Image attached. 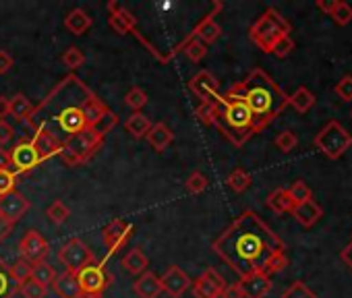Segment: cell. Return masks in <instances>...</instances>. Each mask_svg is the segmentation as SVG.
<instances>
[{"label": "cell", "mask_w": 352, "mask_h": 298, "mask_svg": "<svg viewBox=\"0 0 352 298\" xmlns=\"http://www.w3.org/2000/svg\"><path fill=\"white\" fill-rule=\"evenodd\" d=\"M120 9H122V5L118 3V0H110V3H108V15H110V17L116 15Z\"/></svg>", "instance_id": "94428289"}, {"label": "cell", "mask_w": 352, "mask_h": 298, "mask_svg": "<svg viewBox=\"0 0 352 298\" xmlns=\"http://www.w3.org/2000/svg\"><path fill=\"white\" fill-rule=\"evenodd\" d=\"M13 222H9L7 218H3V216H0V242H3V240H7L9 236H11V232H13Z\"/></svg>", "instance_id": "9f6ffc18"}, {"label": "cell", "mask_w": 352, "mask_h": 298, "mask_svg": "<svg viewBox=\"0 0 352 298\" xmlns=\"http://www.w3.org/2000/svg\"><path fill=\"white\" fill-rule=\"evenodd\" d=\"M124 104L133 110V112H141L147 106V93L141 87H131L124 95Z\"/></svg>", "instance_id": "8d00e7d4"}, {"label": "cell", "mask_w": 352, "mask_h": 298, "mask_svg": "<svg viewBox=\"0 0 352 298\" xmlns=\"http://www.w3.org/2000/svg\"><path fill=\"white\" fill-rule=\"evenodd\" d=\"M11 168V152L5 147H0V170Z\"/></svg>", "instance_id": "680465c9"}, {"label": "cell", "mask_w": 352, "mask_h": 298, "mask_svg": "<svg viewBox=\"0 0 352 298\" xmlns=\"http://www.w3.org/2000/svg\"><path fill=\"white\" fill-rule=\"evenodd\" d=\"M265 205H267L272 211H276V214H292V209H294L296 203L290 199L288 189H276V191L270 193Z\"/></svg>", "instance_id": "4316f807"}, {"label": "cell", "mask_w": 352, "mask_h": 298, "mask_svg": "<svg viewBox=\"0 0 352 298\" xmlns=\"http://www.w3.org/2000/svg\"><path fill=\"white\" fill-rule=\"evenodd\" d=\"M42 164L36 147L32 143V139H21L13 149H11V170L21 176L32 172L34 168H38Z\"/></svg>", "instance_id": "30bf717a"}, {"label": "cell", "mask_w": 352, "mask_h": 298, "mask_svg": "<svg viewBox=\"0 0 352 298\" xmlns=\"http://www.w3.org/2000/svg\"><path fill=\"white\" fill-rule=\"evenodd\" d=\"M91 25H94V19H91L89 13L83 11V9H73V11L65 17V27H67L73 36H83L85 32H89Z\"/></svg>", "instance_id": "cb8c5ba5"}, {"label": "cell", "mask_w": 352, "mask_h": 298, "mask_svg": "<svg viewBox=\"0 0 352 298\" xmlns=\"http://www.w3.org/2000/svg\"><path fill=\"white\" fill-rule=\"evenodd\" d=\"M342 261L352 269V240L346 244V249H342Z\"/></svg>", "instance_id": "91938a15"}, {"label": "cell", "mask_w": 352, "mask_h": 298, "mask_svg": "<svg viewBox=\"0 0 352 298\" xmlns=\"http://www.w3.org/2000/svg\"><path fill=\"white\" fill-rule=\"evenodd\" d=\"M133 292L139 298H157L162 294V282L160 275L153 271H143L135 282H133Z\"/></svg>", "instance_id": "ffe728a7"}, {"label": "cell", "mask_w": 352, "mask_h": 298, "mask_svg": "<svg viewBox=\"0 0 352 298\" xmlns=\"http://www.w3.org/2000/svg\"><path fill=\"white\" fill-rule=\"evenodd\" d=\"M77 282H79V290H81V298H102L104 292L110 288L112 284V275L108 273L104 261H94L85 267H81L77 273Z\"/></svg>", "instance_id": "52a82bcc"}, {"label": "cell", "mask_w": 352, "mask_h": 298, "mask_svg": "<svg viewBox=\"0 0 352 298\" xmlns=\"http://www.w3.org/2000/svg\"><path fill=\"white\" fill-rule=\"evenodd\" d=\"M329 17L338 23V25H348L352 21V7L348 3H342V0H333L331 3V11Z\"/></svg>", "instance_id": "e575fe53"}, {"label": "cell", "mask_w": 352, "mask_h": 298, "mask_svg": "<svg viewBox=\"0 0 352 298\" xmlns=\"http://www.w3.org/2000/svg\"><path fill=\"white\" fill-rule=\"evenodd\" d=\"M9 269H11L13 279L19 284V288H21V284H23V282H28V279L32 277V263H30V261H25L23 257H21V259H17L13 265H9Z\"/></svg>", "instance_id": "f35d334b"}, {"label": "cell", "mask_w": 352, "mask_h": 298, "mask_svg": "<svg viewBox=\"0 0 352 298\" xmlns=\"http://www.w3.org/2000/svg\"><path fill=\"white\" fill-rule=\"evenodd\" d=\"M292 50H294V40H292L290 36H286V38H282V40L274 46L272 54H276L278 58H286Z\"/></svg>", "instance_id": "681fc988"}, {"label": "cell", "mask_w": 352, "mask_h": 298, "mask_svg": "<svg viewBox=\"0 0 352 298\" xmlns=\"http://www.w3.org/2000/svg\"><path fill=\"white\" fill-rule=\"evenodd\" d=\"M110 108L91 91L89 93V98L85 100V106H83V114H85V122H87V126H96V122L108 112Z\"/></svg>", "instance_id": "83f0119b"}, {"label": "cell", "mask_w": 352, "mask_h": 298, "mask_svg": "<svg viewBox=\"0 0 352 298\" xmlns=\"http://www.w3.org/2000/svg\"><path fill=\"white\" fill-rule=\"evenodd\" d=\"M208 185H210V181H208V176H206L204 172H193V174L185 181V187H187V191H189L191 195L204 193V191L208 189Z\"/></svg>", "instance_id": "b9f144b4"}, {"label": "cell", "mask_w": 352, "mask_h": 298, "mask_svg": "<svg viewBox=\"0 0 352 298\" xmlns=\"http://www.w3.org/2000/svg\"><path fill=\"white\" fill-rule=\"evenodd\" d=\"M46 216H48V220L54 224V226H63L67 220H69V216H71V209L58 199V201H54L48 209H46Z\"/></svg>", "instance_id": "74e56055"}, {"label": "cell", "mask_w": 352, "mask_h": 298, "mask_svg": "<svg viewBox=\"0 0 352 298\" xmlns=\"http://www.w3.org/2000/svg\"><path fill=\"white\" fill-rule=\"evenodd\" d=\"M292 216L296 218V222L300 224V226H305V228H311V226H315L319 220H321V216H323V211H321V207L313 201V199H309V201H305V203H298V205H294V209H292Z\"/></svg>", "instance_id": "7402d4cb"}, {"label": "cell", "mask_w": 352, "mask_h": 298, "mask_svg": "<svg viewBox=\"0 0 352 298\" xmlns=\"http://www.w3.org/2000/svg\"><path fill=\"white\" fill-rule=\"evenodd\" d=\"M34 114V104L25 93H17L11 100V116L19 122H28Z\"/></svg>", "instance_id": "4dcf8cb0"}, {"label": "cell", "mask_w": 352, "mask_h": 298, "mask_svg": "<svg viewBox=\"0 0 352 298\" xmlns=\"http://www.w3.org/2000/svg\"><path fill=\"white\" fill-rule=\"evenodd\" d=\"M120 263H122V267H124L131 275H141L143 271H147V265H149L145 253H143L139 247L131 249V251L122 257Z\"/></svg>", "instance_id": "d4e9b609"}, {"label": "cell", "mask_w": 352, "mask_h": 298, "mask_svg": "<svg viewBox=\"0 0 352 298\" xmlns=\"http://www.w3.org/2000/svg\"><path fill=\"white\" fill-rule=\"evenodd\" d=\"M19 251H21L25 261L38 263V261H46V257L50 253V244H48V240L40 232L28 230L23 234V238L19 240Z\"/></svg>", "instance_id": "7c38bea8"}, {"label": "cell", "mask_w": 352, "mask_h": 298, "mask_svg": "<svg viewBox=\"0 0 352 298\" xmlns=\"http://www.w3.org/2000/svg\"><path fill=\"white\" fill-rule=\"evenodd\" d=\"M228 187L234 191V193H245L249 187H251V183H253V179H251V174L247 172V170H243V168H236V170H232L230 174H228Z\"/></svg>", "instance_id": "836d02e7"}, {"label": "cell", "mask_w": 352, "mask_h": 298, "mask_svg": "<svg viewBox=\"0 0 352 298\" xmlns=\"http://www.w3.org/2000/svg\"><path fill=\"white\" fill-rule=\"evenodd\" d=\"M116 124H118V116H116L112 110H108V112H106L98 122H96V126H94V128L104 137V135H106V133H110Z\"/></svg>", "instance_id": "7dc6e473"}, {"label": "cell", "mask_w": 352, "mask_h": 298, "mask_svg": "<svg viewBox=\"0 0 352 298\" xmlns=\"http://www.w3.org/2000/svg\"><path fill=\"white\" fill-rule=\"evenodd\" d=\"M282 298H317V294H315L305 282H292V284L284 290Z\"/></svg>", "instance_id": "ab89813d"}, {"label": "cell", "mask_w": 352, "mask_h": 298, "mask_svg": "<svg viewBox=\"0 0 352 298\" xmlns=\"http://www.w3.org/2000/svg\"><path fill=\"white\" fill-rule=\"evenodd\" d=\"M131 234H133V226L126 224L124 220H112L108 226H104L102 240L108 247V257L114 255L116 251H120L129 242Z\"/></svg>", "instance_id": "5bb4252c"}, {"label": "cell", "mask_w": 352, "mask_h": 298, "mask_svg": "<svg viewBox=\"0 0 352 298\" xmlns=\"http://www.w3.org/2000/svg\"><path fill=\"white\" fill-rule=\"evenodd\" d=\"M245 298H265L272 290V279L265 273H251L239 279Z\"/></svg>", "instance_id": "ac0fdd59"}, {"label": "cell", "mask_w": 352, "mask_h": 298, "mask_svg": "<svg viewBox=\"0 0 352 298\" xmlns=\"http://www.w3.org/2000/svg\"><path fill=\"white\" fill-rule=\"evenodd\" d=\"M214 126L236 147H243L253 133V114L241 98L236 85H232L224 95L214 100Z\"/></svg>", "instance_id": "277c9868"}, {"label": "cell", "mask_w": 352, "mask_h": 298, "mask_svg": "<svg viewBox=\"0 0 352 298\" xmlns=\"http://www.w3.org/2000/svg\"><path fill=\"white\" fill-rule=\"evenodd\" d=\"M19 292V284L13 279L9 263L0 257V298H13Z\"/></svg>", "instance_id": "f546056e"}, {"label": "cell", "mask_w": 352, "mask_h": 298, "mask_svg": "<svg viewBox=\"0 0 352 298\" xmlns=\"http://www.w3.org/2000/svg\"><path fill=\"white\" fill-rule=\"evenodd\" d=\"M288 195H290V199H292L296 205H298V203H305V201H309V199H313L311 189H309L302 181L292 183V187L288 189Z\"/></svg>", "instance_id": "ee69618b"}, {"label": "cell", "mask_w": 352, "mask_h": 298, "mask_svg": "<svg viewBox=\"0 0 352 298\" xmlns=\"http://www.w3.org/2000/svg\"><path fill=\"white\" fill-rule=\"evenodd\" d=\"M145 139H147V143L151 145V149H155L157 154H162L164 149L174 141V133L170 130L168 124L155 122V124H151V128H149V133L145 135Z\"/></svg>", "instance_id": "44dd1931"}, {"label": "cell", "mask_w": 352, "mask_h": 298, "mask_svg": "<svg viewBox=\"0 0 352 298\" xmlns=\"http://www.w3.org/2000/svg\"><path fill=\"white\" fill-rule=\"evenodd\" d=\"M350 145H352V135L338 120H329L315 135V147L329 160L342 158L346 154V149H350Z\"/></svg>", "instance_id": "8992f818"}, {"label": "cell", "mask_w": 352, "mask_h": 298, "mask_svg": "<svg viewBox=\"0 0 352 298\" xmlns=\"http://www.w3.org/2000/svg\"><path fill=\"white\" fill-rule=\"evenodd\" d=\"M286 265H288V257H286V253H280V255H276V257L270 261V265H267V269H265V275L280 273V271L286 269Z\"/></svg>", "instance_id": "816d5d0a"}, {"label": "cell", "mask_w": 352, "mask_h": 298, "mask_svg": "<svg viewBox=\"0 0 352 298\" xmlns=\"http://www.w3.org/2000/svg\"><path fill=\"white\" fill-rule=\"evenodd\" d=\"M162 282V292H166L170 298H181L185 296V292L191 288V277L179 267V265H170L164 275L160 277Z\"/></svg>", "instance_id": "4fadbf2b"}, {"label": "cell", "mask_w": 352, "mask_h": 298, "mask_svg": "<svg viewBox=\"0 0 352 298\" xmlns=\"http://www.w3.org/2000/svg\"><path fill=\"white\" fill-rule=\"evenodd\" d=\"M30 207H32L30 199L23 193H19V191H13L9 195L0 197V216L7 218L13 224H17L30 211Z\"/></svg>", "instance_id": "e0dca14e"}, {"label": "cell", "mask_w": 352, "mask_h": 298, "mask_svg": "<svg viewBox=\"0 0 352 298\" xmlns=\"http://www.w3.org/2000/svg\"><path fill=\"white\" fill-rule=\"evenodd\" d=\"M286 36H290V23L276 9H267L249 30L251 42L265 54H272L274 46Z\"/></svg>", "instance_id": "5b68a950"}, {"label": "cell", "mask_w": 352, "mask_h": 298, "mask_svg": "<svg viewBox=\"0 0 352 298\" xmlns=\"http://www.w3.org/2000/svg\"><path fill=\"white\" fill-rule=\"evenodd\" d=\"M108 23L118 36H126V34L137 30V17H133V13L126 9H120L116 15L108 17Z\"/></svg>", "instance_id": "484cf974"}, {"label": "cell", "mask_w": 352, "mask_h": 298, "mask_svg": "<svg viewBox=\"0 0 352 298\" xmlns=\"http://www.w3.org/2000/svg\"><path fill=\"white\" fill-rule=\"evenodd\" d=\"M56 275H58V273H56V269H54L50 263H46V261L32 263V277H30V279L42 284L44 288H50V286L54 284Z\"/></svg>", "instance_id": "1f68e13d"}, {"label": "cell", "mask_w": 352, "mask_h": 298, "mask_svg": "<svg viewBox=\"0 0 352 298\" xmlns=\"http://www.w3.org/2000/svg\"><path fill=\"white\" fill-rule=\"evenodd\" d=\"M32 143H34V147H36V152H38V156H40L42 162H46V160L58 156V154H60V149H63V141H60L56 135H52L48 128H44V126L34 128Z\"/></svg>", "instance_id": "9a60e30c"}, {"label": "cell", "mask_w": 352, "mask_h": 298, "mask_svg": "<svg viewBox=\"0 0 352 298\" xmlns=\"http://www.w3.org/2000/svg\"><path fill=\"white\" fill-rule=\"evenodd\" d=\"M195 116H197L204 124L214 126V102H210V104H201V106L195 110Z\"/></svg>", "instance_id": "f907efd6"}, {"label": "cell", "mask_w": 352, "mask_h": 298, "mask_svg": "<svg viewBox=\"0 0 352 298\" xmlns=\"http://www.w3.org/2000/svg\"><path fill=\"white\" fill-rule=\"evenodd\" d=\"M83 62H85V54H83L77 46H71V48L65 50V54H63V65H65L67 69L75 71V69H79Z\"/></svg>", "instance_id": "60d3db41"}, {"label": "cell", "mask_w": 352, "mask_h": 298, "mask_svg": "<svg viewBox=\"0 0 352 298\" xmlns=\"http://www.w3.org/2000/svg\"><path fill=\"white\" fill-rule=\"evenodd\" d=\"M7 116H11V100L0 95V120H5Z\"/></svg>", "instance_id": "6f0895ef"}, {"label": "cell", "mask_w": 352, "mask_h": 298, "mask_svg": "<svg viewBox=\"0 0 352 298\" xmlns=\"http://www.w3.org/2000/svg\"><path fill=\"white\" fill-rule=\"evenodd\" d=\"M296 145H298V137L292 130H282L276 137V147L280 149V152H284V154H290Z\"/></svg>", "instance_id": "bcb514c9"}, {"label": "cell", "mask_w": 352, "mask_h": 298, "mask_svg": "<svg viewBox=\"0 0 352 298\" xmlns=\"http://www.w3.org/2000/svg\"><path fill=\"white\" fill-rule=\"evenodd\" d=\"M124 128L131 133V137H135V139H145V135H147L149 128H151V120H149L143 112H133V114L126 118Z\"/></svg>", "instance_id": "f1b7e54d"}, {"label": "cell", "mask_w": 352, "mask_h": 298, "mask_svg": "<svg viewBox=\"0 0 352 298\" xmlns=\"http://www.w3.org/2000/svg\"><path fill=\"white\" fill-rule=\"evenodd\" d=\"M222 9V5L218 3V5H214V13H210L195 30H193V36L191 38H195V40H199L201 44H206V46H210V44H214V42H218V38L222 36V27L216 23V19H214V15H216V11H220Z\"/></svg>", "instance_id": "d6986e66"}, {"label": "cell", "mask_w": 352, "mask_h": 298, "mask_svg": "<svg viewBox=\"0 0 352 298\" xmlns=\"http://www.w3.org/2000/svg\"><path fill=\"white\" fill-rule=\"evenodd\" d=\"M191 288H193L195 298H222L226 282L214 267H210L191 284Z\"/></svg>", "instance_id": "8fae6325"}, {"label": "cell", "mask_w": 352, "mask_h": 298, "mask_svg": "<svg viewBox=\"0 0 352 298\" xmlns=\"http://www.w3.org/2000/svg\"><path fill=\"white\" fill-rule=\"evenodd\" d=\"M189 89L201 100V104H210L220 95V81L210 71H199L189 81Z\"/></svg>", "instance_id": "2e32d148"}, {"label": "cell", "mask_w": 352, "mask_h": 298, "mask_svg": "<svg viewBox=\"0 0 352 298\" xmlns=\"http://www.w3.org/2000/svg\"><path fill=\"white\" fill-rule=\"evenodd\" d=\"M102 145H104V137H102L94 126H85V128H81L79 133H75L73 137H69V139L63 143V149L71 152V154L77 158L79 166H81V164L89 162V160L100 152Z\"/></svg>", "instance_id": "ba28073f"}, {"label": "cell", "mask_w": 352, "mask_h": 298, "mask_svg": "<svg viewBox=\"0 0 352 298\" xmlns=\"http://www.w3.org/2000/svg\"><path fill=\"white\" fill-rule=\"evenodd\" d=\"M333 91H336L344 102H352V75L342 77V79L336 83Z\"/></svg>", "instance_id": "c3c4849f"}, {"label": "cell", "mask_w": 352, "mask_h": 298, "mask_svg": "<svg viewBox=\"0 0 352 298\" xmlns=\"http://www.w3.org/2000/svg\"><path fill=\"white\" fill-rule=\"evenodd\" d=\"M52 288L56 290V294L60 298H81L79 282H77V275L73 271H63L60 275H56Z\"/></svg>", "instance_id": "603a6c76"}, {"label": "cell", "mask_w": 352, "mask_h": 298, "mask_svg": "<svg viewBox=\"0 0 352 298\" xmlns=\"http://www.w3.org/2000/svg\"><path fill=\"white\" fill-rule=\"evenodd\" d=\"M89 93L91 89L77 75H67L38 106H34V114L28 124L32 128L44 126L65 143L69 137L87 126L83 106Z\"/></svg>", "instance_id": "7a4b0ae2"}, {"label": "cell", "mask_w": 352, "mask_h": 298, "mask_svg": "<svg viewBox=\"0 0 352 298\" xmlns=\"http://www.w3.org/2000/svg\"><path fill=\"white\" fill-rule=\"evenodd\" d=\"M288 104H290L296 112L305 114V112H309V110L315 106V93L309 91L307 87H298L292 95H288Z\"/></svg>", "instance_id": "d6a6232c"}, {"label": "cell", "mask_w": 352, "mask_h": 298, "mask_svg": "<svg viewBox=\"0 0 352 298\" xmlns=\"http://www.w3.org/2000/svg\"><path fill=\"white\" fill-rule=\"evenodd\" d=\"M58 261H60V265H65V271L77 273L81 267L94 263L96 261V255H94V251L81 238H71V240H67L60 247Z\"/></svg>", "instance_id": "9c48e42d"}, {"label": "cell", "mask_w": 352, "mask_h": 298, "mask_svg": "<svg viewBox=\"0 0 352 298\" xmlns=\"http://www.w3.org/2000/svg\"><path fill=\"white\" fill-rule=\"evenodd\" d=\"M236 87L253 114V133H261L288 106V95L261 69H253L245 81L236 83Z\"/></svg>", "instance_id": "3957f363"}, {"label": "cell", "mask_w": 352, "mask_h": 298, "mask_svg": "<svg viewBox=\"0 0 352 298\" xmlns=\"http://www.w3.org/2000/svg\"><path fill=\"white\" fill-rule=\"evenodd\" d=\"M222 298H245L241 284H239V282H234V284L226 286V288H224V292H222Z\"/></svg>", "instance_id": "11a10c76"}, {"label": "cell", "mask_w": 352, "mask_h": 298, "mask_svg": "<svg viewBox=\"0 0 352 298\" xmlns=\"http://www.w3.org/2000/svg\"><path fill=\"white\" fill-rule=\"evenodd\" d=\"M13 56L7 50H0V75H7L13 69Z\"/></svg>", "instance_id": "db71d44e"}, {"label": "cell", "mask_w": 352, "mask_h": 298, "mask_svg": "<svg viewBox=\"0 0 352 298\" xmlns=\"http://www.w3.org/2000/svg\"><path fill=\"white\" fill-rule=\"evenodd\" d=\"M19 294H21L23 298H46L48 288H44L42 284H38V282H34V279H28V282L21 284Z\"/></svg>", "instance_id": "7bdbcfd3"}, {"label": "cell", "mask_w": 352, "mask_h": 298, "mask_svg": "<svg viewBox=\"0 0 352 298\" xmlns=\"http://www.w3.org/2000/svg\"><path fill=\"white\" fill-rule=\"evenodd\" d=\"M214 253L239 275L265 273L270 261L284 253V240L253 211L245 209L212 242Z\"/></svg>", "instance_id": "6da1fadb"}, {"label": "cell", "mask_w": 352, "mask_h": 298, "mask_svg": "<svg viewBox=\"0 0 352 298\" xmlns=\"http://www.w3.org/2000/svg\"><path fill=\"white\" fill-rule=\"evenodd\" d=\"M13 137H15V128L7 120H0V147H5L7 143H11Z\"/></svg>", "instance_id": "f5cc1de1"}, {"label": "cell", "mask_w": 352, "mask_h": 298, "mask_svg": "<svg viewBox=\"0 0 352 298\" xmlns=\"http://www.w3.org/2000/svg\"><path fill=\"white\" fill-rule=\"evenodd\" d=\"M17 179H19V176H17L11 168L0 170V197H3V195H9V193L15 191Z\"/></svg>", "instance_id": "f6af8a7d"}, {"label": "cell", "mask_w": 352, "mask_h": 298, "mask_svg": "<svg viewBox=\"0 0 352 298\" xmlns=\"http://www.w3.org/2000/svg\"><path fill=\"white\" fill-rule=\"evenodd\" d=\"M183 52L187 54V58H189L191 62H201V60L208 56V46L201 44V42L195 40V38H189V40L185 42V50H183Z\"/></svg>", "instance_id": "d590c367"}]
</instances>
